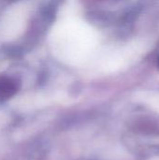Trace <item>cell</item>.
<instances>
[{
  "mask_svg": "<svg viewBox=\"0 0 159 160\" xmlns=\"http://www.w3.org/2000/svg\"><path fill=\"white\" fill-rule=\"evenodd\" d=\"M18 91V83L11 78L0 75V100L11 98Z\"/></svg>",
  "mask_w": 159,
  "mask_h": 160,
  "instance_id": "6da1fadb",
  "label": "cell"
}]
</instances>
